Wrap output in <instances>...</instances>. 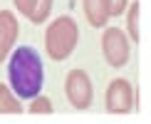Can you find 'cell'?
Listing matches in <instances>:
<instances>
[{
  "label": "cell",
  "mask_w": 151,
  "mask_h": 124,
  "mask_svg": "<svg viewBox=\"0 0 151 124\" xmlns=\"http://www.w3.org/2000/svg\"><path fill=\"white\" fill-rule=\"evenodd\" d=\"M65 94L74 109H79V112L87 109L94 99V84H92L89 74L84 70H79V67L70 70L65 77Z\"/></svg>",
  "instance_id": "4"
},
{
  "label": "cell",
  "mask_w": 151,
  "mask_h": 124,
  "mask_svg": "<svg viewBox=\"0 0 151 124\" xmlns=\"http://www.w3.org/2000/svg\"><path fill=\"white\" fill-rule=\"evenodd\" d=\"M25 107L5 82H0V114H22Z\"/></svg>",
  "instance_id": "9"
},
{
  "label": "cell",
  "mask_w": 151,
  "mask_h": 124,
  "mask_svg": "<svg viewBox=\"0 0 151 124\" xmlns=\"http://www.w3.org/2000/svg\"><path fill=\"white\" fill-rule=\"evenodd\" d=\"M8 87L17 99H32L45 87V65L35 47L22 45L8 55Z\"/></svg>",
  "instance_id": "1"
},
{
  "label": "cell",
  "mask_w": 151,
  "mask_h": 124,
  "mask_svg": "<svg viewBox=\"0 0 151 124\" xmlns=\"http://www.w3.org/2000/svg\"><path fill=\"white\" fill-rule=\"evenodd\" d=\"M139 12H141V5L139 3H129V8H127V37L131 42H136V40H141V30H139Z\"/></svg>",
  "instance_id": "10"
},
{
  "label": "cell",
  "mask_w": 151,
  "mask_h": 124,
  "mask_svg": "<svg viewBox=\"0 0 151 124\" xmlns=\"http://www.w3.org/2000/svg\"><path fill=\"white\" fill-rule=\"evenodd\" d=\"M82 10H84V17L92 27H104L109 20L106 0H82Z\"/></svg>",
  "instance_id": "8"
},
{
  "label": "cell",
  "mask_w": 151,
  "mask_h": 124,
  "mask_svg": "<svg viewBox=\"0 0 151 124\" xmlns=\"http://www.w3.org/2000/svg\"><path fill=\"white\" fill-rule=\"evenodd\" d=\"M12 3H15V10L32 25H42L52 12V0H12Z\"/></svg>",
  "instance_id": "7"
},
{
  "label": "cell",
  "mask_w": 151,
  "mask_h": 124,
  "mask_svg": "<svg viewBox=\"0 0 151 124\" xmlns=\"http://www.w3.org/2000/svg\"><path fill=\"white\" fill-rule=\"evenodd\" d=\"M104 104H106V112H111V114H129L136 104L134 84L124 77L111 79L109 87H106V94H104Z\"/></svg>",
  "instance_id": "5"
},
{
  "label": "cell",
  "mask_w": 151,
  "mask_h": 124,
  "mask_svg": "<svg viewBox=\"0 0 151 124\" xmlns=\"http://www.w3.org/2000/svg\"><path fill=\"white\" fill-rule=\"evenodd\" d=\"M102 55H104V62L109 67H124L131 57V40L127 37L122 27H104V35H102Z\"/></svg>",
  "instance_id": "3"
},
{
  "label": "cell",
  "mask_w": 151,
  "mask_h": 124,
  "mask_svg": "<svg viewBox=\"0 0 151 124\" xmlns=\"http://www.w3.org/2000/svg\"><path fill=\"white\" fill-rule=\"evenodd\" d=\"M17 17L10 10H0V65L5 62V57L10 55L12 45L17 40Z\"/></svg>",
  "instance_id": "6"
},
{
  "label": "cell",
  "mask_w": 151,
  "mask_h": 124,
  "mask_svg": "<svg viewBox=\"0 0 151 124\" xmlns=\"http://www.w3.org/2000/svg\"><path fill=\"white\" fill-rule=\"evenodd\" d=\"M30 114H52L55 107H52V102H50V97H42V92L37 97L30 99Z\"/></svg>",
  "instance_id": "11"
},
{
  "label": "cell",
  "mask_w": 151,
  "mask_h": 124,
  "mask_svg": "<svg viewBox=\"0 0 151 124\" xmlns=\"http://www.w3.org/2000/svg\"><path fill=\"white\" fill-rule=\"evenodd\" d=\"M106 8H109V17H119L129 8V0H106Z\"/></svg>",
  "instance_id": "12"
},
{
  "label": "cell",
  "mask_w": 151,
  "mask_h": 124,
  "mask_svg": "<svg viewBox=\"0 0 151 124\" xmlns=\"http://www.w3.org/2000/svg\"><path fill=\"white\" fill-rule=\"evenodd\" d=\"M79 40V27L70 15H60L47 25L45 30V52L50 60L62 62L74 52Z\"/></svg>",
  "instance_id": "2"
}]
</instances>
